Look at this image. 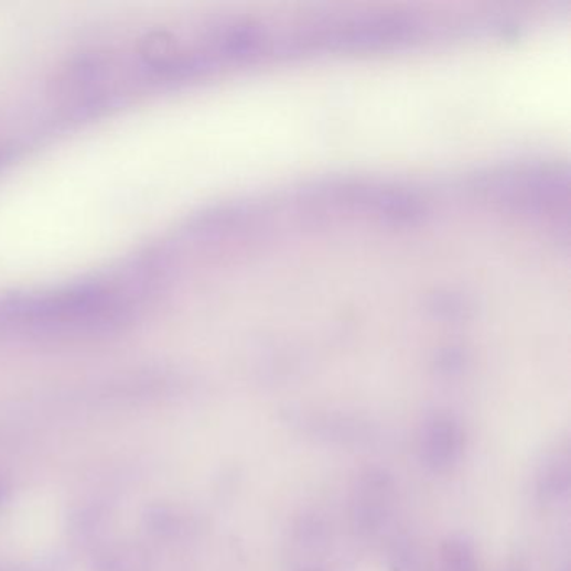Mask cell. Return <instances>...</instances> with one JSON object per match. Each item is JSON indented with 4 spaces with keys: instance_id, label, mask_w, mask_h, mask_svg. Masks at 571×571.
I'll list each match as a JSON object with an SVG mask.
<instances>
[{
    "instance_id": "obj_1",
    "label": "cell",
    "mask_w": 571,
    "mask_h": 571,
    "mask_svg": "<svg viewBox=\"0 0 571 571\" xmlns=\"http://www.w3.org/2000/svg\"><path fill=\"white\" fill-rule=\"evenodd\" d=\"M463 434L450 416H435L422 429L421 457L434 471L446 470L460 457Z\"/></svg>"
},
{
    "instance_id": "obj_2",
    "label": "cell",
    "mask_w": 571,
    "mask_h": 571,
    "mask_svg": "<svg viewBox=\"0 0 571 571\" xmlns=\"http://www.w3.org/2000/svg\"><path fill=\"white\" fill-rule=\"evenodd\" d=\"M444 571H476L473 548L463 538H451L441 548Z\"/></svg>"
},
{
    "instance_id": "obj_3",
    "label": "cell",
    "mask_w": 571,
    "mask_h": 571,
    "mask_svg": "<svg viewBox=\"0 0 571 571\" xmlns=\"http://www.w3.org/2000/svg\"><path fill=\"white\" fill-rule=\"evenodd\" d=\"M101 568L103 571H144L147 560L138 548H115L103 557Z\"/></svg>"
},
{
    "instance_id": "obj_4",
    "label": "cell",
    "mask_w": 571,
    "mask_h": 571,
    "mask_svg": "<svg viewBox=\"0 0 571 571\" xmlns=\"http://www.w3.org/2000/svg\"><path fill=\"white\" fill-rule=\"evenodd\" d=\"M567 466H553L545 471L543 477H541L540 492L547 496H558L561 492H567Z\"/></svg>"
},
{
    "instance_id": "obj_5",
    "label": "cell",
    "mask_w": 571,
    "mask_h": 571,
    "mask_svg": "<svg viewBox=\"0 0 571 571\" xmlns=\"http://www.w3.org/2000/svg\"><path fill=\"white\" fill-rule=\"evenodd\" d=\"M4 496H6V486H4V483H2V481H0V502H2V499H4Z\"/></svg>"
}]
</instances>
